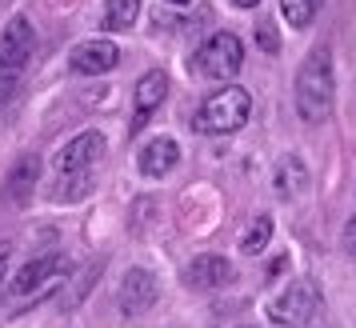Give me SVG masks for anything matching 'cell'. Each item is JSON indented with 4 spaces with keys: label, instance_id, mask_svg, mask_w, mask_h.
Here are the masks:
<instances>
[{
    "label": "cell",
    "instance_id": "obj_1",
    "mask_svg": "<svg viewBox=\"0 0 356 328\" xmlns=\"http://www.w3.org/2000/svg\"><path fill=\"white\" fill-rule=\"evenodd\" d=\"M337 108V72H332V49H312L296 68V113L305 124H324Z\"/></svg>",
    "mask_w": 356,
    "mask_h": 328
},
{
    "label": "cell",
    "instance_id": "obj_2",
    "mask_svg": "<svg viewBox=\"0 0 356 328\" xmlns=\"http://www.w3.org/2000/svg\"><path fill=\"white\" fill-rule=\"evenodd\" d=\"M72 272V261L65 252H44V256H33L29 264H20V272L8 280V300H4V312H29L33 304L49 300L65 277Z\"/></svg>",
    "mask_w": 356,
    "mask_h": 328
},
{
    "label": "cell",
    "instance_id": "obj_3",
    "mask_svg": "<svg viewBox=\"0 0 356 328\" xmlns=\"http://www.w3.org/2000/svg\"><path fill=\"white\" fill-rule=\"evenodd\" d=\"M248 116H252V92L241 88V84H225L212 97L200 100L193 124L204 136H232V132H241L248 124Z\"/></svg>",
    "mask_w": 356,
    "mask_h": 328
},
{
    "label": "cell",
    "instance_id": "obj_4",
    "mask_svg": "<svg viewBox=\"0 0 356 328\" xmlns=\"http://www.w3.org/2000/svg\"><path fill=\"white\" fill-rule=\"evenodd\" d=\"M36 52V33L29 17H13L0 33V104H8L20 88V76Z\"/></svg>",
    "mask_w": 356,
    "mask_h": 328
},
{
    "label": "cell",
    "instance_id": "obj_5",
    "mask_svg": "<svg viewBox=\"0 0 356 328\" xmlns=\"http://www.w3.org/2000/svg\"><path fill=\"white\" fill-rule=\"evenodd\" d=\"M241 65H244V44L236 33H212L188 56V68H193L196 81H232L241 72Z\"/></svg>",
    "mask_w": 356,
    "mask_h": 328
},
{
    "label": "cell",
    "instance_id": "obj_6",
    "mask_svg": "<svg viewBox=\"0 0 356 328\" xmlns=\"http://www.w3.org/2000/svg\"><path fill=\"white\" fill-rule=\"evenodd\" d=\"M321 288L316 280H292L280 296L268 300V320L284 328H312L321 316Z\"/></svg>",
    "mask_w": 356,
    "mask_h": 328
},
{
    "label": "cell",
    "instance_id": "obj_7",
    "mask_svg": "<svg viewBox=\"0 0 356 328\" xmlns=\"http://www.w3.org/2000/svg\"><path fill=\"white\" fill-rule=\"evenodd\" d=\"M104 136L97 129H84L68 140L56 156H52V177H84V172H97V164L104 161Z\"/></svg>",
    "mask_w": 356,
    "mask_h": 328
},
{
    "label": "cell",
    "instance_id": "obj_8",
    "mask_svg": "<svg viewBox=\"0 0 356 328\" xmlns=\"http://www.w3.org/2000/svg\"><path fill=\"white\" fill-rule=\"evenodd\" d=\"M116 300H120V312H124V316H145V312L161 300V280H156V272H148V268H129L124 280H120Z\"/></svg>",
    "mask_w": 356,
    "mask_h": 328
},
{
    "label": "cell",
    "instance_id": "obj_9",
    "mask_svg": "<svg viewBox=\"0 0 356 328\" xmlns=\"http://www.w3.org/2000/svg\"><path fill=\"white\" fill-rule=\"evenodd\" d=\"M164 97H168V76H164L161 68H152V72H145L140 81H136V88H132V129L129 132H140L156 116V108L164 104Z\"/></svg>",
    "mask_w": 356,
    "mask_h": 328
},
{
    "label": "cell",
    "instance_id": "obj_10",
    "mask_svg": "<svg viewBox=\"0 0 356 328\" xmlns=\"http://www.w3.org/2000/svg\"><path fill=\"white\" fill-rule=\"evenodd\" d=\"M228 280H232V264H228V256H216V252H200V256H193L188 268H184V284H188L193 293L225 288Z\"/></svg>",
    "mask_w": 356,
    "mask_h": 328
},
{
    "label": "cell",
    "instance_id": "obj_11",
    "mask_svg": "<svg viewBox=\"0 0 356 328\" xmlns=\"http://www.w3.org/2000/svg\"><path fill=\"white\" fill-rule=\"evenodd\" d=\"M68 65L81 76H104V72H113L120 65V49H116L113 40H84V44L72 49Z\"/></svg>",
    "mask_w": 356,
    "mask_h": 328
},
{
    "label": "cell",
    "instance_id": "obj_12",
    "mask_svg": "<svg viewBox=\"0 0 356 328\" xmlns=\"http://www.w3.org/2000/svg\"><path fill=\"white\" fill-rule=\"evenodd\" d=\"M177 164H180V145L172 136H152V140L136 152V168H140V177H148V181L168 177Z\"/></svg>",
    "mask_w": 356,
    "mask_h": 328
},
{
    "label": "cell",
    "instance_id": "obj_13",
    "mask_svg": "<svg viewBox=\"0 0 356 328\" xmlns=\"http://www.w3.org/2000/svg\"><path fill=\"white\" fill-rule=\"evenodd\" d=\"M308 184H312V172H308V164L289 152V156H280L273 168V188L280 200H296L300 192H308Z\"/></svg>",
    "mask_w": 356,
    "mask_h": 328
},
{
    "label": "cell",
    "instance_id": "obj_14",
    "mask_svg": "<svg viewBox=\"0 0 356 328\" xmlns=\"http://www.w3.org/2000/svg\"><path fill=\"white\" fill-rule=\"evenodd\" d=\"M36 177H40V161H36V156H20V164L8 172V181H4L8 200H20V204H24V200L33 197Z\"/></svg>",
    "mask_w": 356,
    "mask_h": 328
},
{
    "label": "cell",
    "instance_id": "obj_15",
    "mask_svg": "<svg viewBox=\"0 0 356 328\" xmlns=\"http://www.w3.org/2000/svg\"><path fill=\"white\" fill-rule=\"evenodd\" d=\"M97 188V172H84V177H52L49 200L56 204H72V200H84Z\"/></svg>",
    "mask_w": 356,
    "mask_h": 328
},
{
    "label": "cell",
    "instance_id": "obj_16",
    "mask_svg": "<svg viewBox=\"0 0 356 328\" xmlns=\"http://www.w3.org/2000/svg\"><path fill=\"white\" fill-rule=\"evenodd\" d=\"M140 17V0H108L104 4V33H124Z\"/></svg>",
    "mask_w": 356,
    "mask_h": 328
},
{
    "label": "cell",
    "instance_id": "obj_17",
    "mask_svg": "<svg viewBox=\"0 0 356 328\" xmlns=\"http://www.w3.org/2000/svg\"><path fill=\"white\" fill-rule=\"evenodd\" d=\"M268 240H273V216H257V220L241 232V252L260 256V252L268 248Z\"/></svg>",
    "mask_w": 356,
    "mask_h": 328
},
{
    "label": "cell",
    "instance_id": "obj_18",
    "mask_svg": "<svg viewBox=\"0 0 356 328\" xmlns=\"http://www.w3.org/2000/svg\"><path fill=\"white\" fill-rule=\"evenodd\" d=\"M280 13H284L292 28H308L321 13V0H280Z\"/></svg>",
    "mask_w": 356,
    "mask_h": 328
},
{
    "label": "cell",
    "instance_id": "obj_19",
    "mask_svg": "<svg viewBox=\"0 0 356 328\" xmlns=\"http://www.w3.org/2000/svg\"><path fill=\"white\" fill-rule=\"evenodd\" d=\"M257 40H260V49L264 52H280V36H273V24H268V20H260L257 24Z\"/></svg>",
    "mask_w": 356,
    "mask_h": 328
},
{
    "label": "cell",
    "instance_id": "obj_20",
    "mask_svg": "<svg viewBox=\"0 0 356 328\" xmlns=\"http://www.w3.org/2000/svg\"><path fill=\"white\" fill-rule=\"evenodd\" d=\"M344 248H348V256H356V216L344 224Z\"/></svg>",
    "mask_w": 356,
    "mask_h": 328
},
{
    "label": "cell",
    "instance_id": "obj_21",
    "mask_svg": "<svg viewBox=\"0 0 356 328\" xmlns=\"http://www.w3.org/2000/svg\"><path fill=\"white\" fill-rule=\"evenodd\" d=\"M8 252H13V245L0 240V280H4V268H8Z\"/></svg>",
    "mask_w": 356,
    "mask_h": 328
},
{
    "label": "cell",
    "instance_id": "obj_22",
    "mask_svg": "<svg viewBox=\"0 0 356 328\" xmlns=\"http://www.w3.org/2000/svg\"><path fill=\"white\" fill-rule=\"evenodd\" d=\"M232 4H236V8H257L260 0H232Z\"/></svg>",
    "mask_w": 356,
    "mask_h": 328
},
{
    "label": "cell",
    "instance_id": "obj_23",
    "mask_svg": "<svg viewBox=\"0 0 356 328\" xmlns=\"http://www.w3.org/2000/svg\"><path fill=\"white\" fill-rule=\"evenodd\" d=\"M312 328H340V325H324V320H316V325H312Z\"/></svg>",
    "mask_w": 356,
    "mask_h": 328
},
{
    "label": "cell",
    "instance_id": "obj_24",
    "mask_svg": "<svg viewBox=\"0 0 356 328\" xmlns=\"http://www.w3.org/2000/svg\"><path fill=\"white\" fill-rule=\"evenodd\" d=\"M168 4H180V8H184V4H193V0H168Z\"/></svg>",
    "mask_w": 356,
    "mask_h": 328
}]
</instances>
